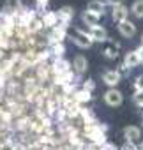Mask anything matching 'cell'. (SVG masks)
Instances as JSON below:
<instances>
[{"label":"cell","instance_id":"cell-1","mask_svg":"<svg viewBox=\"0 0 143 150\" xmlns=\"http://www.w3.org/2000/svg\"><path fill=\"white\" fill-rule=\"evenodd\" d=\"M67 35L73 39V42L78 46V48H92V44H94V41H92V37H90V34L87 32V30H81V28H69L67 30Z\"/></svg>","mask_w":143,"mask_h":150},{"label":"cell","instance_id":"cell-2","mask_svg":"<svg viewBox=\"0 0 143 150\" xmlns=\"http://www.w3.org/2000/svg\"><path fill=\"white\" fill-rule=\"evenodd\" d=\"M103 97H104V103H106L110 108H118V106L124 103V94H122L118 88H108Z\"/></svg>","mask_w":143,"mask_h":150},{"label":"cell","instance_id":"cell-3","mask_svg":"<svg viewBox=\"0 0 143 150\" xmlns=\"http://www.w3.org/2000/svg\"><path fill=\"white\" fill-rule=\"evenodd\" d=\"M117 28H118V34H120L122 37H125V39H131V37H134V35H136V32H138L136 25H134L131 20L118 23V25H117Z\"/></svg>","mask_w":143,"mask_h":150},{"label":"cell","instance_id":"cell-4","mask_svg":"<svg viewBox=\"0 0 143 150\" xmlns=\"http://www.w3.org/2000/svg\"><path fill=\"white\" fill-rule=\"evenodd\" d=\"M88 34H90V37H92L94 42H101V44H104V42L108 41V30H106L104 27H101V25L90 27V28H88Z\"/></svg>","mask_w":143,"mask_h":150},{"label":"cell","instance_id":"cell-5","mask_svg":"<svg viewBox=\"0 0 143 150\" xmlns=\"http://www.w3.org/2000/svg\"><path fill=\"white\" fill-rule=\"evenodd\" d=\"M120 74L115 71V69H106L103 71V81L110 87V88H117V85L120 83Z\"/></svg>","mask_w":143,"mask_h":150},{"label":"cell","instance_id":"cell-6","mask_svg":"<svg viewBox=\"0 0 143 150\" xmlns=\"http://www.w3.org/2000/svg\"><path fill=\"white\" fill-rule=\"evenodd\" d=\"M124 138L125 141H131V143H141V129L138 125H127L124 129Z\"/></svg>","mask_w":143,"mask_h":150},{"label":"cell","instance_id":"cell-7","mask_svg":"<svg viewBox=\"0 0 143 150\" xmlns=\"http://www.w3.org/2000/svg\"><path fill=\"white\" fill-rule=\"evenodd\" d=\"M129 9L125 7V6H115V7H111V18H113V21L118 25V23H122V21H127L129 20Z\"/></svg>","mask_w":143,"mask_h":150},{"label":"cell","instance_id":"cell-8","mask_svg":"<svg viewBox=\"0 0 143 150\" xmlns=\"http://www.w3.org/2000/svg\"><path fill=\"white\" fill-rule=\"evenodd\" d=\"M88 69V60L85 55H76L74 60H73V71L78 74V76H81V74H85Z\"/></svg>","mask_w":143,"mask_h":150},{"label":"cell","instance_id":"cell-9","mask_svg":"<svg viewBox=\"0 0 143 150\" xmlns=\"http://www.w3.org/2000/svg\"><path fill=\"white\" fill-rule=\"evenodd\" d=\"M118 51H120V44H118V42H115V41H106V42H104L103 53H104L106 58L115 60V58L118 57Z\"/></svg>","mask_w":143,"mask_h":150},{"label":"cell","instance_id":"cell-10","mask_svg":"<svg viewBox=\"0 0 143 150\" xmlns=\"http://www.w3.org/2000/svg\"><path fill=\"white\" fill-rule=\"evenodd\" d=\"M71 64L67 62V60H64V58H55V62H53V71L58 74V76H64V74H67V72H71V67H69Z\"/></svg>","mask_w":143,"mask_h":150},{"label":"cell","instance_id":"cell-11","mask_svg":"<svg viewBox=\"0 0 143 150\" xmlns=\"http://www.w3.org/2000/svg\"><path fill=\"white\" fill-rule=\"evenodd\" d=\"M124 64H125L129 69H132V67L139 65V64H141V58H139L138 51H136V50H131V51H127V53H125V57H124Z\"/></svg>","mask_w":143,"mask_h":150},{"label":"cell","instance_id":"cell-12","mask_svg":"<svg viewBox=\"0 0 143 150\" xmlns=\"http://www.w3.org/2000/svg\"><path fill=\"white\" fill-rule=\"evenodd\" d=\"M57 14H58V23H64V25H69V21L74 18V11H73V7H69V6L62 7Z\"/></svg>","mask_w":143,"mask_h":150},{"label":"cell","instance_id":"cell-13","mask_svg":"<svg viewBox=\"0 0 143 150\" xmlns=\"http://www.w3.org/2000/svg\"><path fill=\"white\" fill-rule=\"evenodd\" d=\"M81 21L90 28V27H96V25H99V21H101V16H97V14H94L92 11H83V14H81Z\"/></svg>","mask_w":143,"mask_h":150},{"label":"cell","instance_id":"cell-14","mask_svg":"<svg viewBox=\"0 0 143 150\" xmlns=\"http://www.w3.org/2000/svg\"><path fill=\"white\" fill-rule=\"evenodd\" d=\"M73 101H74L76 104H85V103H90V101H92V92H87V90L80 88V90L73 92Z\"/></svg>","mask_w":143,"mask_h":150},{"label":"cell","instance_id":"cell-15","mask_svg":"<svg viewBox=\"0 0 143 150\" xmlns=\"http://www.w3.org/2000/svg\"><path fill=\"white\" fill-rule=\"evenodd\" d=\"M42 25L44 27H50V28H55L58 25V14L55 11H46L42 14Z\"/></svg>","mask_w":143,"mask_h":150},{"label":"cell","instance_id":"cell-16","mask_svg":"<svg viewBox=\"0 0 143 150\" xmlns=\"http://www.w3.org/2000/svg\"><path fill=\"white\" fill-rule=\"evenodd\" d=\"M87 9H88V11H92V13H94V14H97V16H103V14L106 13V6H104V4H101L99 0H90Z\"/></svg>","mask_w":143,"mask_h":150},{"label":"cell","instance_id":"cell-17","mask_svg":"<svg viewBox=\"0 0 143 150\" xmlns=\"http://www.w3.org/2000/svg\"><path fill=\"white\" fill-rule=\"evenodd\" d=\"M131 14L138 20L143 18V0H134L132 6H131Z\"/></svg>","mask_w":143,"mask_h":150},{"label":"cell","instance_id":"cell-18","mask_svg":"<svg viewBox=\"0 0 143 150\" xmlns=\"http://www.w3.org/2000/svg\"><path fill=\"white\" fill-rule=\"evenodd\" d=\"M50 53H51L55 58H62V57H64V53H65V46H64L62 42L51 44V48H50Z\"/></svg>","mask_w":143,"mask_h":150},{"label":"cell","instance_id":"cell-19","mask_svg":"<svg viewBox=\"0 0 143 150\" xmlns=\"http://www.w3.org/2000/svg\"><path fill=\"white\" fill-rule=\"evenodd\" d=\"M115 71H117V72L120 74V78H125V76H129V72H131V69H129V67H127V65H125L124 62H122V64H120V65H118V67H117Z\"/></svg>","mask_w":143,"mask_h":150},{"label":"cell","instance_id":"cell-20","mask_svg":"<svg viewBox=\"0 0 143 150\" xmlns=\"http://www.w3.org/2000/svg\"><path fill=\"white\" fill-rule=\"evenodd\" d=\"M134 90L136 92H143V74H138L134 80Z\"/></svg>","mask_w":143,"mask_h":150},{"label":"cell","instance_id":"cell-21","mask_svg":"<svg viewBox=\"0 0 143 150\" xmlns=\"http://www.w3.org/2000/svg\"><path fill=\"white\" fill-rule=\"evenodd\" d=\"M132 101H134V104L136 106H143V92H134V96H132Z\"/></svg>","mask_w":143,"mask_h":150},{"label":"cell","instance_id":"cell-22","mask_svg":"<svg viewBox=\"0 0 143 150\" xmlns=\"http://www.w3.org/2000/svg\"><path fill=\"white\" fill-rule=\"evenodd\" d=\"M81 88L87 90V92H94V88H96L94 80H87V81H83V87H81Z\"/></svg>","mask_w":143,"mask_h":150},{"label":"cell","instance_id":"cell-23","mask_svg":"<svg viewBox=\"0 0 143 150\" xmlns=\"http://www.w3.org/2000/svg\"><path fill=\"white\" fill-rule=\"evenodd\" d=\"M120 150H139L138 148V145L136 143H131V141H125L122 146H120Z\"/></svg>","mask_w":143,"mask_h":150},{"label":"cell","instance_id":"cell-24","mask_svg":"<svg viewBox=\"0 0 143 150\" xmlns=\"http://www.w3.org/2000/svg\"><path fill=\"white\" fill-rule=\"evenodd\" d=\"M48 4H50V0H35V6L39 11H44L48 7Z\"/></svg>","mask_w":143,"mask_h":150},{"label":"cell","instance_id":"cell-25","mask_svg":"<svg viewBox=\"0 0 143 150\" xmlns=\"http://www.w3.org/2000/svg\"><path fill=\"white\" fill-rule=\"evenodd\" d=\"M103 146L101 145H96V143H90V145H87L85 146V150H101Z\"/></svg>","mask_w":143,"mask_h":150},{"label":"cell","instance_id":"cell-26","mask_svg":"<svg viewBox=\"0 0 143 150\" xmlns=\"http://www.w3.org/2000/svg\"><path fill=\"white\" fill-rule=\"evenodd\" d=\"M110 6L115 7V6H124V0H110Z\"/></svg>","mask_w":143,"mask_h":150},{"label":"cell","instance_id":"cell-27","mask_svg":"<svg viewBox=\"0 0 143 150\" xmlns=\"http://www.w3.org/2000/svg\"><path fill=\"white\" fill-rule=\"evenodd\" d=\"M136 51H138V55H139V58H141V62H143V46L139 44V48H136Z\"/></svg>","mask_w":143,"mask_h":150},{"label":"cell","instance_id":"cell-28","mask_svg":"<svg viewBox=\"0 0 143 150\" xmlns=\"http://www.w3.org/2000/svg\"><path fill=\"white\" fill-rule=\"evenodd\" d=\"M138 146H139V150H143V141H141V143H139Z\"/></svg>","mask_w":143,"mask_h":150},{"label":"cell","instance_id":"cell-29","mask_svg":"<svg viewBox=\"0 0 143 150\" xmlns=\"http://www.w3.org/2000/svg\"><path fill=\"white\" fill-rule=\"evenodd\" d=\"M141 117H143V106H141Z\"/></svg>","mask_w":143,"mask_h":150},{"label":"cell","instance_id":"cell-30","mask_svg":"<svg viewBox=\"0 0 143 150\" xmlns=\"http://www.w3.org/2000/svg\"><path fill=\"white\" fill-rule=\"evenodd\" d=\"M141 46H143V35H141Z\"/></svg>","mask_w":143,"mask_h":150},{"label":"cell","instance_id":"cell-31","mask_svg":"<svg viewBox=\"0 0 143 150\" xmlns=\"http://www.w3.org/2000/svg\"><path fill=\"white\" fill-rule=\"evenodd\" d=\"M138 148H139V146H138Z\"/></svg>","mask_w":143,"mask_h":150}]
</instances>
